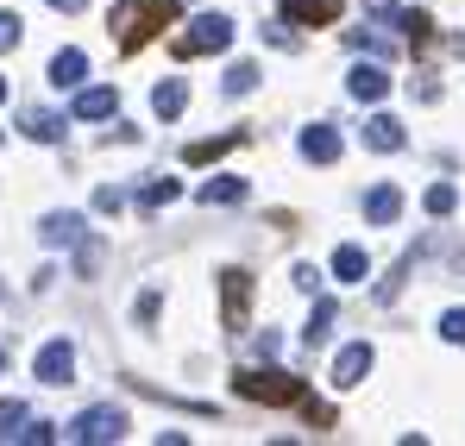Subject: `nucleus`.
<instances>
[{
	"label": "nucleus",
	"instance_id": "nucleus-17",
	"mask_svg": "<svg viewBox=\"0 0 465 446\" xmlns=\"http://www.w3.org/2000/svg\"><path fill=\"white\" fill-rule=\"evenodd\" d=\"M82 75H88V57L82 51H57L51 57V88H82Z\"/></svg>",
	"mask_w": 465,
	"mask_h": 446
},
{
	"label": "nucleus",
	"instance_id": "nucleus-1",
	"mask_svg": "<svg viewBox=\"0 0 465 446\" xmlns=\"http://www.w3.org/2000/svg\"><path fill=\"white\" fill-rule=\"evenodd\" d=\"M170 19H176V0H126V6H114V38H120V51H139Z\"/></svg>",
	"mask_w": 465,
	"mask_h": 446
},
{
	"label": "nucleus",
	"instance_id": "nucleus-5",
	"mask_svg": "<svg viewBox=\"0 0 465 446\" xmlns=\"http://www.w3.org/2000/svg\"><path fill=\"white\" fill-rule=\"evenodd\" d=\"M32 372H38V383H76V346L70 340H51V346H38V359H32Z\"/></svg>",
	"mask_w": 465,
	"mask_h": 446
},
{
	"label": "nucleus",
	"instance_id": "nucleus-15",
	"mask_svg": "<svg viewBox=\"0 0 465 446\" xmlns=\"http://www.w3.org/2000/svg\"><path fill=\"white\" fill-rule=\"evenodd\" d=\"M365 145H371V151H402V120L371 114V120H365Z\"/></svg>",
	"mask_w": 465,
	"mask_h": 446
},
{
	"label": "nucleus",
	"instance_id": "nucleus-20",
	"mask_svg": "<svg viewBox=\"0 0 465 446\" xmlns=\"http://www.w3.org/2000/svg\"><path fill=\"white\" fill-rule=\"evenodd\" d=\"M176 195H183V183H176V176H157V183H145V189H139V208H145V214H157V208H170Z\"/></svg>",
	"mask_w": 465,
	"mask_h": 446
},
{
	"label": "nucleus",
	"instance_id": "nucleus-4",
	"mask_svg": "<svg viewBox=\"0 0 465 446\" xmlns=\"http://www.w3.org/2000/svg\"><path fill=\"white\" fill-rule=\"evenodd\" d=\"M120 434H126V409H114V402H101V409H82L76 421H70V441H82V446L120 441Z\"/></svg>",
	"mask_w": 465,
	"mask_h": 446
},
{
	"label": "nucleus",
	"instance_id": "nucleus-2",
	"mask_svg": "<svg viewBox=\"0 0 465 446\" xmlns=\"http://www.w3.org/2000/svg\"><path fill=\"white\" fill-rule=\"evenodd\" d=\"M232 45V19L227 13H195L189 19V32H176V57H208V51H227Z\"/></svg>",
	"mask_w": 465,
	"mask_h": 446
},
{
	"label": "nucleus",
	"instance_id": "nucleus-22",
	"mask_svg": "<svg viewBox=\"0 0 465 446\" xmlns=\"http://www.w3.org/2000/svg\"><path fill=\"white\" fill-rule=\"evenodd\" d=\"M232 145H239V133H227V139H195L183 157H189V164H214V157H221V151H232Z\"/></svg>",
	"mask_w": 465,
	"mask_h": 446
},
{
	"label": "nucleus",
	"instance_id": "nucleus-12",
	"mask_svg": "<svg viewBox=\"0 0 465 446\" xmlns=\"http://www.w3.org/2000/svg\"><path fill=\"white\" fill-rule=\"evenodd\" d=\"M38 239L45 245H82V214H45L38 221Z\"/></svg>",
	"mask_w": 465,
	"mask_h": 446
},
{
	"label": "nucleus",
	"instance_id": "nucleus-13",
	"mask_svg": "<svg viewBox=\"0 0 465 446\" xmlns=\"http://www.w3.org/2000/svg\"><path fill=\"white\" fill-rule=\"evenodd\" d=\"M245 202V176H214L202 183V208H239Z\"/></svg>",
	"mask_w": 465,
	"mask_h": 446
},
{
	"label": "nucleus",
	"instance_id": "nucleus-11",
	"mask_svg": "<svg viewBox=\"0 0 465 446\" xmlns=\"http://www.w3.org/2000/svg\"><path fill=\"white\" fill-rule=\"evenodd\" d=\"M302 157H309V164H333V157H340V133H333L327 120L309 126V133H302Z\"/></svg>",
	"mask_w": 465,
	"mask_h": 446
},
{
	"label": "nucleus",
	"instance_id": "nucleus-27",
	"mask_svg": "<svg viewBox=\"0 0 465 446\" xmlns=\"http://www.w3.org/2000/svg\"><path fill=\"white\" fill-rule=\"evenodd\" d=\"M264 38H271L277 51H296V32H290V19H277V25H264Z\"/></svg>",
	"mask_w": 465,
	"mask_h": 446
},
{
	"label": "nucleus",
	"instance_id": "nucleus-7",
	"mask_svg": "<svg viewBox=\"0 0 465 446\" xmlns=\"http://www.w3.org/2000/svg\"><path fill=\"white\" fill-rule=\"evenodd\" d=\"M221 302H227V327H245V302H252V277L245 271H221Z\"/></svg>",
	"mask_w": 465,
	"mask_h": 446
},
{
	"label": "nucleus",
	"instance_id": "nucleus-8",
	"mask_svg": "<svg viewBox=\"0 0 465 446\" xmlns=\"http://www.w3.org/2000/svg\"><path fill=\"white\" fill-rule=\"evenodd\" d=\"M283 19L290 25H333L340 19V0H283Z\"/></svg>",
	"mask_w": 465,
	"mask_h": 446
},
{
	"label": "nucleus",
	"instance_id": "nucleus-31",
	"mask_svg": "<svg viewBox=\"0 0 465 446\" xmlns=\"http://www.w3.org/2000/svg\"><path fill=\"white\" fill-rule=\"evenodd\" d=\"M296 290H309V296L321 290V271H314V264H296Z\"/></svg>",
	"mask_w": 465,
	"mask_h": 446
},
{
	"label": "nucleus",
	"instance_id": "nucleus-21",
	"mask_svg": "<svg viewBox=\"0 0 465 446\" xmlns=\"http://www.w3.org/2000/svg\"><path fill=\"white\" fill-rule=\"evenodd\" d=\"M252 88H258V64H232L227 82H221V94H232V101H239V94H252Z\"/></svg>",
	"mask_w": 465,
	"mask_h": 446
},
{
	"label": "nucleus",
	"instance_id": "nucleus-19",
	"mask_svg": "<svg viewBox=\"0 0 465 446\" xmlns=\"http://www.w3.org/2000/svg\"><path fill=\"white\" fill-rule=\"evenodd\" d=\"M152 107H157V120H176V114L189 107V88H183L176 75H170V82H157V88H152Z\"/></svg>",
	"mask_w": 465,
	"mask_h": 446
},
{
	"label": "nucleus",
	"instance_id": "nucleus-30",
	"mask_svg": "<svg viewBox=\"0 0 465 446\" xmlns=\"http://www.w3.org/2000/svg\"><path fill=\"white\" fill-rule=\"evenodd\" d=\"M19 441L45 446V441H57V428H51V421H25V434H19Z\"/></svg>",
	"mask_w": 465,
	"mask_h": 446
},
{
	"label": "nucleus",
	"instance_id": "nucleus-28",
	"mask_svg": "<svg viewBox=\"0 0 465 446\" xmlns=\"http://www.w3.org/2000/svg\"><path fill=\"white\" fill-rule=\"evenodd\" d=\"M19 45V13H0V57Z\"/></svg>",
	"mask_w": 465,
	"mask_h": 446
},
{
	"label": "nucleus",
	"instance_id": "nucleus-32",
	"mask_svg": "<svg viewBox=\"0 0 465 446\" xmlns=\"http://www.w3.org/2000/svg\"><path fill=\"white\" fill-rule=\"evenodd\" d=\"M51 6H57V13H82L88 0H51Z\"/></svg>",
	"mask_w": 465,
	"mask_h": 446
},
{
	"label": "nucleus",
	"instance_id": "nucleus-10",
	"mask_svg": "<svg viewBox=\"0 0 465 446\" xmlns=\"http://www.w3.org/2000/svg\"><path fill=\"white\" fill-rule=\"evenodd\" d=\"M19 126H25V139H38V145H57V139H64V114H45V107H25Z\"/></svg>",
	"mask_w": 465,
	"mask_h": 446
},
{
	"label": "nucleus",
	"instance_id": "nucleus-6",
	"mask_svg": "<svg viewBox=\"0 0 465 446\" xmlns=\"http://www.w3.org/2000/svg\"><path fill=\"white\" fill-rule=\"evenodd\" d=\"M371 365H378V352H371L365 340H352V346L333 359V383H340V390H359V383L371 377Z\"/></svg>",
	"mask_w": 465,
	"mask_h": 446
},
{
	"label": "nucleus",
	"instance_id": "nucleus-33",
	"mask_svg": "<svg viewBox=\"0 0 465 446\" xmlns=\"http://www.w3.org/2000/svg\"><path fill=\"white\" fill-rule=\"evenodd\" d=\"M0 101H6V75H0Z\"/></svg>",
	"mask_w": 465,
	"mask_h": 446
},
{
	"label": "nucleus",
	"instance_id": "nucleus-23",
	"mask_svg": "<svg viewBox=\"0 0 465 446\" xmlns=\"http://www.w3.org/2000/svg\"><path fill=\"white\" fill-rule=\"evenodd\" d=\"M327 327H333V302L321 296V302H314V314H309V327H302V340L321 346V340H327Z\"/></svg>",
	"mask_w": 465,
	"mask_h": 446
},
{
	"label": "nucleus",
	"instance_id": "nucleus-34",
	"mask_svg": "<svg viewBox=\"0 0 465 446\" xmlns=\"http://www.w3.org/2000/svg\"><path fill=\"white\" fill-rule=\"evenodd\" d=\"M0 365H6V352H0Z\"/></svg>",
	"mask_w": 465,
	"mask_h": 446
},
{
	"label": "nucleus",
	"instance_id": "nucleus-25",
	"mask_svg": "<svg viewBox=\"0 0 465 446\" xmlns=\"http://www.w3.org/2000/svg\"><path fill=\"white\" fill-rule=\"evenodd\" d=\"M25 421H32V415H25V402H0V441H19V434H25Z\"/></svg>",
	"mask_w": 465,
	"mask_h": 446
},
{
	"label": "nucleus",
	"instance_id": "nucleus-14",
	"mask_svg": "<svg viewBox=\"0 0 465 446\" xmlns=\"http://www.w3.org/2000/svg\"><path fill=\"white\" fill-rule=\"evenodd\" d=\"M333 277H340V283H365V277H371L365 245H340V252H333Z\"/></svg>",
	"mask_w": 465,
	"mask_h": 446
},
{
	"label": "nucleus",
	"instance_id": "nucleus-24",
	"mask_svg": "<svg viewBox=\"0 0 465 446\" xmlns=\"http://www.w3.org/2000/svg\"><path fill=\"white\" fill-rule=\"evenodd\" d=\"M453 208H460V189H453V183H434V189H428V214H434V221H447Z\"/></svg>",
	"mask_w": 465,
	"mask_h": 446
},
{
	"label": "nucleus",
	"instance_id": "nucleus-26",
	"mask_svg": "<svg viewBox=\"0 0 465 446\" xmlns=\"http://www.w3.org/2000/svg\"><path fill=\"white\" fill-rule=\"evenodd\" d=\"M440 340H447V346H465V308H447V314H440Z\"/></svg>",
	"mask_w": 465,
	"mask_h": 446
},
{
	"label": "nucleus",
	"instance_id": "nucleus-16",
	"mask_svg": "<svg viewBox=\"0 0 465 446\" xmlns=\"http://www.w3.org/2000/svg\"><path fill=\"white\" fill-rule=\"evenodd\" d=\"M114 107H120V94H114V88H82L70 114H76V120H107Z\"/></svg>",
	"mask_w": 465,
	"mask_h": 446
},
{
	"label": "nucleus",
	"instance_id": "nucleus-18",
	"mask_svg": "<svg viewBox=\"0 0 465 446\" xmlns=\"http://www.w3.org/2000/svg\"><path fill=\"white\" fill-rule=\"evenodd\" d=\"M346 88H352V94H359V101H384V94H390V75L378 70V64H359V70H352V82H346Z\"/></svg>",
	"mask_w": 465,
	"mask_h": 446
},
{
	"label": "nucleus",
	"instance_id": "nucleus-9",
	"mask_svg": "<svg viewBox=\"0 0 465 446\" xmlns=\"http://www.w3.org/2000/svg\"><path fill=\"white\" fill-rule=\"evenodd\" d=\"M396 214H402V189H396V183H378V189L365 195V221H371V226H390Z\"/></svg>",
	"mask_w": 465,
	"mask_h": 446
},
{
	"label": "nucleus",
	"instance_id": "nucleus-3",
	"mask_svg": "<svg viewBox=\"0 0 465 446\" xmlns=\"http://www.w3.org/2000/svg\"><path fill=\"white\" fill-rule=\"evenodd\" d=\"M232 390L252 396V402H302V383H296L290 372H239Z\"/></svg>",
	"mask_w": 465,
	"mask_h": 446
},
{
	"label": "nucleus",
	"instance_id": "nucleus-29",
	"mask_svg": "<svg viewBox=\"0 0 465 446\" xmlns=\"http://www.w3.org/2000/svg\"><path fill=\"white\" fill-rule=\"evenodd\" d=\"M94 208H101V214H120L126 195H120V189H94Z\"/></svg>",
	"mask_w": 465,
	"mask_h": 446
}]
</instances>
